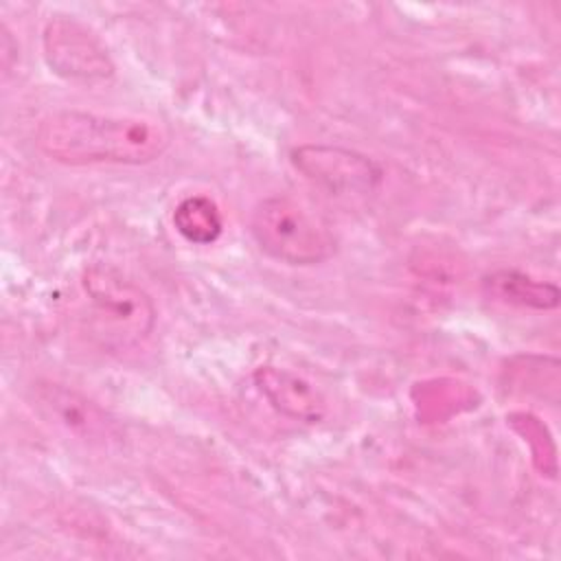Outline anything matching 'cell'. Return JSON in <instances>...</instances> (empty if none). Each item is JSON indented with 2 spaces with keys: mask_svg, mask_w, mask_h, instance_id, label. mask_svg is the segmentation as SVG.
I'll return each mask as SVG.
<instances>
[{
  "mask_svg": "<svg viewBox=\"0 0 561 561\" xmlns=\"http://www.w3.org/2000/svg\"><path fill=\"white\" fill-rule=\"evenodd\" d=\"M44 403L50 405L53 414L70 432H83L88 436H94L96 432L105 430V421L99 414V410L88 401L79 399L75 392H68L61 388H48Z\"/></svg>",
  "mask_w": 561,
  "mask_h": 561,
  "instance_id": "9",
  "label": "cell"
},
{
  "mask_svg": "<svg viewBox=\"0 0 561 561\" xmlns=\"http://www.w3.org/2000/svg\"><path fill=\"white\" fill-rule=\"evenodd\" d=\"M173 226L193 245H210L224 232L219 206L206 195H188L173 210Z\"/></svg>",
  "mask_w": 561,
  "mask_h": 561,
  "instance_id": "8",
  "label": "cell"
},
{
  "mask_svg": "<svg viewBox=\"0 0 561 561\" xmlns=\"http://www.w3.org/2000/svg\"><path fill=\"white\" fill-rule=\"evenodd\" d=\"M256 390L267 399V403L283 416L318 423L327 414V401L322 392L305 377L276 366H261L252 375Z\"/></svg>",
  "mask_w": 561,
  "mask_h": 561,
  "instance_id": "6",
  "label": "cell"
},
{
  "mask_svg": "<svg viewBox=\"0 0 561 561\" xmlns=\"http://www.w3.org/2000/svg\"><path fill=\"white\" fill-rule=\"evenodd\" d=\"M48 68L70 81H105L114 61L101 37L75 18H53L42 35Z\"/></svg>",
  "mask_w": 561,
  "mask_h": 561,
  "instance_id": "5",
  "label": "cell"
},
{
  "mask_svg": "<svg viewBox=\"0 0 561 561\" xmlns=\"http://www.w3.org/2000/svg\"><path fill=\"white\" fill-rule=\"evenodd\" d=\"M291 164L327 197L344 204L368 199L383 175L373 158L337 145H300L291 151Z\"/></svg>",
  "mask_w": 561,
  "mask_h": 561,
  "instance_id": "4",
  "label": "cell"
},
{
  "mask_svg": "<svg viewBox=\"0 0 561 561\" xmlns=\"http://www.w3.org/2000/svg\"><path fill=\"white\" fill-rule=\"evenodd\" d=\"M39 151L61 164H147L171 145V131L145 116H112L61 110L44 116L35 131Z\"/></svg>",
  "mask_w": 561,
  "mask_h": 561,
  "instance_id": "1",
  "label": "cell"
},
{
  "mask_svg": "<svg viewBox=\"0 0 561 561\" xmlns=\"http://www.w3.org/2000/svg\"><path fill=\"white\" fill-rule=\"evenodd\" d=\"M482 289L500 302L537 311L554 309L561 300V291L554 283L533 278L517 270H497L486 274L482 278Z\"/></svg>",
  "mask_w": 561,
  "mask_h": 561,
  "instance_id": "7",
  "label": "cell"
},
{
  "mask_svg": "<svg viewBox=\"0 0 561 561\" xmlns=\"http://www.w3.org/2000/svg\"><path fill=\"white\" fill-rule=\"evenodd\" d=\"M250 232L263 254L285 265H318L335 254L327 224L285 195H270L254 206Z\"/></svg>",
  "mask_w": 561,
  "mask_h": 561,
  "instance_id": "3",
  "label": "cell"
},
{
  "mask_svg": "<svg viewBox=\"0 0 561 561\" xmlns=\"http://www.w3.org/2000/svg\"><path fill=\"white\" fill-rule=\"evenodd\" d=\"M81 289L90 305L92 329L103 346L121 351L142 344L156 324L151 296L112 265L94 263L83 272Z\"/></svg>",
  "mask_w": 561,
  "mask_h": 561,
  "instance_id": "2",
  "label": "cell"
}]
</instances>
